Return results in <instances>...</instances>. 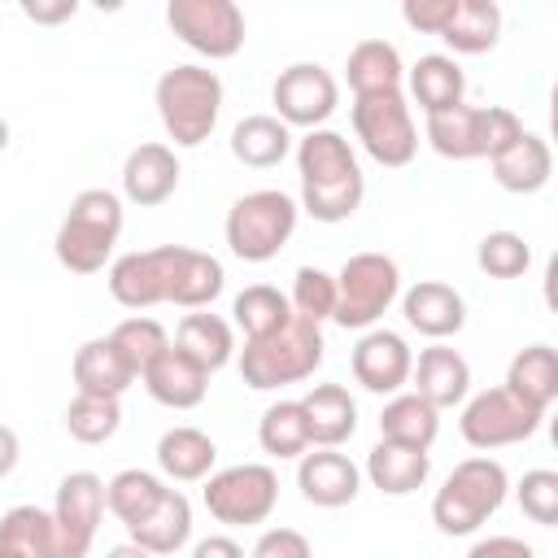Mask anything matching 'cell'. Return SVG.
I'll use <instances>...</instances> for the list:
<instances>
[{"label":"cell","mask_w":558,"mask_h":558,"mask_svg":"<svg viewBox=\"0 0 558 558\" xmlns=\"http://www.w3.org/2000/svg\"><path fill=\"white\" fill-rule=\"evenodd\" d=\"M296 170H301V209L314 222H344L362 209L366 196V174L357 166L353 144L331 131H305L296 144Z\"/></svg>","instance_id":"obj_1"},{"label":"cell","mask_w":558,"mask_h":558,"mask_svg":"<svg viewBox=\"0 0 558 558\" xmlns=\"http://www.w3.org/2000/svg\"><path fill=\"white\" fill-rule=\"evenodd\" d=\"M506 493H510V475L497 458L488 453L462 458L432 497V523L445 536H471L501 510Z\"/></svg>","instance_id":"obj_2"},{"label":"cell","mask_w":558,"mask_h":558,"mask_svg":"<svg viewBox=\"0 0 558 558\" xmlns=\"http://www.w3.org/2000/svg\"><path fill=\"white\" fill-rule=\"evenodd\" d=\"M118 235H122V196L109 187H83L70 201L52 248L70 275H96L113 257Z\"/></svg>","instance_id":"obj_3"},{"label":"cell","mask_w":558,"mask_h":558,"mask_svg":"<svg viewBox=\"0 0 558 558\" xmlns=\"http://www.w3.org/2000/svg\"><path fill=\"white\" fill-rule=\"evenodd\" d=\"M153 100L174 148H201L222 113V78L209 65H174L157 78Z\"/></svg>","instance_id":"obj_4"},{"label":"cell","mask_w":558,"mask_h":558,"mask_svg":"<svg viewBox=\"0 0 558 558\" xmlns=\"http://www.w3.org/2000/svg\"><path fill=\"white\" fill-rule=\"evenodd\" d=\"M323 349H327L323 344V327L292 314L275 336L244 340V349H240V379L248 388H257V392L301 384V379H310L323 366Z\"/></svg>","instance_id":"obj_5"},{"label":"cell","mask_w":558,"mask_h":558,"mask_svg":"<svg viewBox=\"0 0 558 558\" xmlns=\"http://www.w3.org/2000/svg\"><path fill=\"white\" fill-rule=\"evenodd\" d=\"M523 135V122L506 105H458L449 113L427 118V144L445 161H475L497 157Z\"/></svg>","instance_id":"obj_6"},{"label":"cell","mask_w":558,"mask_h":558,"mask_svg":"<svg viewBox=\"0 0 558 558\" xmlns=\"http://www.w3.org/2000/svg\"><path fill=\"white\" fill-rule=\"evenodd\" d=\"M296 201L279 187H257V192H244L231 209H227V222H222V235H227V248L240 257V262H270L279 257V248L292 240L296 231Z\"/></svg>","instance_id":"obj_7"},{"label":"cell","mask_w":558,"mask_h":558,"mask_svg":"<svg viewBox=\"0 0 558 558\" xmlns=\"http://www.w3.org/2000/svg\"><path fill=\"white\" fill-rule=\"evenodd\" d=\"M401 296V270L388 253H353L344 257L340 275H336V314L331 323H340L344 331H371L388 305Z\"/></svg>","instance_id":"obj_8"},{"label":"cell","mask_w":558,"mask_h":558,"mask_svg":"<svg viewBox=\"0 0 558 558\" xmlns=\"http://www.w3.org/2000/svg\"><path fill=\"white\" fill-rule=\"evenodd\" d=\"M353 135L362 144V153L388 170L410 166L418 153V126L410 113V100L401 87L392 92H371V96H353Z\"/></svg>","instance_id":"obj_9"},{"label":"cell","mask_w":558,"mask_h":558,"mask_svg":"<svg viewBox=\"0 0 558 558\" xmlns=\"http://www.w3.org/2000/svg\"><path fill=\"white\" fill-rule=\"evenodd\" d=\"M201 501H205V510L222 527H257L279 506V475L266 462L222 466V471H209L205 475Z\"/></svg>","instance_id":"obj_10"},{"label":"cell","mask_w":558,"mask_h":558,"mask_svg":"<svg viewBox=\"0 0 558 558\" xmlns=\"http://www.w3.org/2000/svg\"><path fill=\"white\" fill-rule=\"evenodd\" d=\"M166 26L209 61H227L244 48V13L235 0H170Z\"/></svg>","instance_id":"obj_11"},{"label":"cell","mask_w":558,"mask_h":558,"mask_svg":"<svg viewBox=\"0 0 558 558\" xmlns=\"http://www.w3.org/2000/svg\"><path fill=\"white\" fill-rule=\"evenodd\" d=\"M541 418H545L541 410L523 405L506 388H484V392L462 401L458 432L471 449H506V445H519V440L536 436Z\"/></svg>","instance_id":"obj_12"},{"label":"cell","mask_w":558,"mask_h":558,"mask_svg":"<svg viewBox=\"0 0 558 558\" xmlns=\"http://www.w3.org/2000/svg\"><path fill=\"white\" fill-rule=\"evenodd\" d=\"M270 100H275V118L283 126L318 131L340 105V83L318 61H292L288 70H279V78L270 87Z\"/></svg>","instance_id":"obj_13"},{"label":"cell","mask_w":558,"mask_h":558,"mask_svg":"<svg viewBox=\"0 0 558 558\" xmlns=\"http://www.w3.org/2000/svg\"><path fill=\"white\" fill-rule=\"evenodd\" d=\"M174 248L179 244H161V248H140V253H122L109 266V296L126 310H148V305H170V288H174Z\"/></svg>","instance_id":"obj_14"},{"label":"cell","mask_w":558,"mask_h":558,"mask_svg":"<svg viewBox=\"0 0 558 558\" xmlns=\"http://www.w3.org/2000/svg\"><path fill=\"white\" fill-rule=\"evenodd\" d=\"M100 514H105V480L96 471H70L57 484V506H52V519L61 527L70 558H87Z\"/></svg>","instance_id":"obj_15"},{"label":"cell","mask_w":558,"mask_h":558,"mask_svg":"<svg viewBox=\"0 0 558 558\" xmlns=\"http://www.w3.org/2000/svg\"><path fill=\"white\" fill-rule=\"evenodd\" d=\"M353 379L366 388V392H379V397H392L410 384V366H414V353L405 344V336L388 331V327H371L362 331V340L353 344Z\"/></svg>","instance_id":"obj_16"},{"label":"cell","mask_w":558,"mask_h":558,"mask_svg":"<svg viewBox=\"0 0 558 558\" xmlns=\"http://www.w3.org/2000/svg\"><path fill=\"white\" fill-rule=\"evenodd\" d=\"M296 488L310 506H323V510H340L357 497L362 488V471L349 453L340 449H314V453H301L296 458Z\"/></svg>","instance_id":"obj_17"},{"label":"cell","mask_w":558,"mask_h":558,"mask_svg":"<svg viewBox=\"0 0 558 558\" xmlns=\"http://www.w3.org/2000/svg\"><path fill=\"white\" fill-rule=\"evenodd\" d=\"M179 157L170 144H140L126 153L122 161V196L140 209H153V205H166L174 192H179Z\"/></svg>","instance_id":"obj_18"},{"label":"cell","mask_w":558,"mask_h":558,"mask_svg":"<svg viewBox=\"0 0 558 558\" xmlns=\"http://www.w3.org/2000/svg\"><path fill=\"white\" fill-rule=\"evenodd\" d=\"M410 379H414V392H418L432 410H453V405H462V401L471 397V362H466L458 349H449L445 340L427 344V349L414 357Z\"/></svg>","instance_id":"obj_19"},{"label":"cell","mask_w":558,"mask_h":558,"mask_svg":"<svg viewBox=\"0 0 558 558\" xmlns=\"http://www.w3.org/2000/svg\"><path fill=\"white\" fill-rule=\"evenodd\" d=\"M401 314L405 323L427 336V340H449L466 327V301L453 283H440V279H418L414 288L401 292Z\"/></svg>","instance_id":"obj_20"},{"label":"cell","mask_w":558,"mask_h":558,"mask_svg":"<svg viewBox=\"0 0 558 558\" xmlns=\"http://www.w3.org/2000/svg\"><path fill=\"white\" fill-rule=\"evenodd\" d=\"M140 379H144L148 397H153L157 405H170V410H192V405H201L205 392H209V375H205L192 357H183L174 344H170L166 353H157V357L144 366Z\"/></svg>","instance_id":"obj_21"},{"label":"cell","mask_w":558,"mask_h":558,"mask_svg":"<svg viewBox=\"0 0 558 558\" xmlns=\"http://www.w3.org/2000/svg\"><path fill=\"white\" fill-rule=\"evenodd\" d=\"M301 410L310 423V445L318 449H340L357 432V401L344 384H314L301 397Z\"/></svg>","instance_id":"obj_22"},{"label":"cell","mask_w":558,"mask_h":558,"mask_svg":"<svg viewBox=\"0 0 558 558\" xmlns=\"http://www.w3.org/2000/svg\"><path fill=\"white\" fill-rule=\"evenodd\" d=\"M488 166H493L497 187H506V192H514V196H532V192H541V187L549 183V174H554V153H549V144H545L541 135L523 131L510 148H501L497 157H488Z\"/></svg>","instance_id":"obj_23"},{"label":"cell","mask_w":558,"mask_h":558,"mask_svg":"<svg viewBox=\"0 0 558 558\" xmlns=\"http://www.w3.org/2000/svg\"><path fill=\"white\" fill-rule=\"evenodd\" d=\"M432 475V453L427 449H410L397 440H379L366 453V480L384 493V497H410L427 484Z\"/></svg>","instance_id":"obj_24"},{"label":"cell","mask_w":558,"mask_h":558,"mask_svg":"<svg viewBox=\"0 0 558 558\" xmlns=\"http://www.w3.org/2000/svg\"><path fill=\"white\" fill-rule=\"evenodd\" d=\"M410 96L427 118L449 113V109L466 105L462 100L466 96V74L449 52H427L410 65Z\"/></svg>","instance_id":"obj_25"},{"label":"cell","mask_w":558,"mask_h":558,"mask_svg":"<svg viewBox=\"0 0 558 558\" xmlns=\"http://www.w3.org/2000/svg\"><path fill=\"white\" fill-rule=\"evenodd\" d=\"M174 349L183 357H192L205 375H214V371H222L235 357V327L227 318H218V314L192 310L174 327Z\"/></svg>","instance_id":"obj_26"},{"label":"cell","mask_w":558,"mask_h":558,"mask_svg":"<svg viewBox=\"0 0 558 558\" xmlns=\"http://www.w3.org/2000/svg\"><path fill=\"white\" fill-rule=\"evenodd\" d=\"M214 462H218V445L201 427L183 423V427L161 432V440H157V471L170 484H196L214 471Z\"/></svg>","instance_id":"obj_27"},{"label":"cell","mask_w":558,"mask_h":558,"mask_svg":"<svg viewBox=\"0 0 558 558\" xmlns=\"http://www.w3.org/2000/svg\"><path fill=\"white\" fill-rule=\"evenodd\" d=\"M126 536H131V545L148 549L153 558L179 554V549L192 541V501H187L179 488H170V493L157 501L153 514H144L140 523L126 527Z\"/></svg>","instance_id":"obj_28"},{"label":"cell","mask_w":558,"mask_h":558,"mask_svg":"<svg viewBox=\"0 0 558 558\" xmlns=\"http://www.w3.org/2000/svg\"><path fill=\"white\" fill-rule=\"evenodd\" d=\"M140 375L131 371V362L118 353V344L109 336H96V340H83L78 353H74V384L78 392H92V397H122Z\"/></svg>","instance_id":"obj_29"},{"label":"cell","mask_w":558,"mask_h":558,"mask_svg":"<svg viewBox=\"0 0 558 558\" xmlns=\"http://www.w3.org/2000/svg\"><path fill=\"white\" fill-rule=\"evenodd\" d=\"M510 397H519L523 405L532 410H549L554 397H558V353L549 344H527L510 357L506 366V384H501Z\"/></svg>","instance_id":"obj_30"},{"label":"cell","mask_w":558,"mask_h":558,"mask_svg":"<svg viewBox=\"0 0 558 558\" xmlns=\"http://www.w3.org/2000/svg\"><path fill=\"white\" fill-rule=\"evenodd\" d=\"M292 153V126H283L275 113H248L231 126V157L253 170H270Z\"/></svg>","instance_id":"obj_31"},{"label":"cell","mask_w":558,"mask_h":558,"mask_svg":"<svg viewBox=\"0 0 558 558\" xmlns=\"http://www.w3.org/2000/svg\"><path fill=\"white\" fill-rule=\"evenodd\" d=\"M227 283V270L214 253H201V248H187L179 244L174 248V288H170V305L179 310H205L214 305V296L222 292Z\"/></svg>","instance_id":"obj_32"},{"label":"cell","mask_w":558,"mask_h":558,"mask_svg":"<svg viewBox=\"0 0 558 558\" xmlns=\"http://www.w3.org/2000/svg\"><path fill=\"white\" fill-rule=\"evenodd\" d=\"M440 39L453 52H462V57L493 52L497 39H501V4L497 0H458L453 4V17L440 31Z\"/></svg>","instance_id":"obj_33"},{"label":"cell","mask_w":558,"mask_h":558,"mask_svg":"<svg viewBox=\"0 0 558 558\" xmlns=\"http://www.w3.org/2000/svg\"><path fill=\"white\" fill-rule=\"evenodd\" d=\"M440 436V410H432L418 392H392L379 410V440H397L410 449H432Z\"/></svg>","instance_id":"obj_34"},{"label":"cell","mask_w":558,"mask_h":558,"mask_svg":"<svg viewBox=\"0 0 558 558\" xmlns=\"http://www.w3.org/2000/svg\"><path fill=\"white\" fill-rule=\"evenodd\" d=\"M344 78L353 87V96H371V92H392L405 78L401 52L388 39H362L349 48L344 57Z\"/></svg>","instance_id":"obj_35"},{"label":"cell","mask_w":558,"mask_h":558,"mask_svg":"<svg viewBox=\"0 0 558 558\" xmlns=\"http://www.w3.org/2000/svg\"><path fill=\"white\" fill-rule=\"evenodd\" d=\"M0 545L22 549L26 558H70L52 510H39V506H13L0 519Z\"/></svg>","instance_id":"obj_36"},{"label":"cell","mask_w":558,"mask_h":558,"mask_svg":"<svg viewBox=\"0 0 558 558\" xmlns=\"http://www.w3.org/2000/svg\"><path fill=\"white\" fill-rule=\"evenodd\" d=\"M166 493H170V484H166L161 475H153V471H144V466H126V471H118V475L105 484V510H109L122 527H131V523H140L144 514H153Z\"/></svg>","instance_id":"obj_37"},{"label":"cell","mask_w":558,"mask_h":558,"mask_svg":"<svg viewBox=\"0 0 558 558\" xmlns=\"http://www.w3.org/2000/svg\"><path fill=\"white\" fill-rule=\"evenodd\" d=\"M288 318H292L288 292H279V288H270V283H248V288L235 292V301H231V323L244 331V340L275 336Z\"/></svg>","instance_id":"obj_38"},{"label":"cell","mask_w":558,"mask_h":558,"mask_svg":"<svg viewBox=\"0 0 558 558\" xmlns=\"http://www.w3.org/2000/svg\"><path fill=\"white\" fill-rule=\"evenodd\" d=\"M257 445L270 458H279V462L310 453V423H305L301 401H275V405H266L262 418H257Z\"/></svg>","instance_id":"obj_39"},{"label":"cell","mask_w":558,"mask_h":558,"mask_svg":"<svg viewBox=\"0 0 558 558\" xmlns=\"http://www.w3.org/2000/svg\"><path fill=\"white\" fill-rule=\"evenodd\" d=\"M122 427V405L118 397H92V392H74V401L65 405V432L78 445H105L113 440Z\"/></svg>","instance_id":"obj_40"},{"label":"cell","mask_w":558,"mask_h":558,"mask_svg":"<svg viewBox=\"0 0 558 558\" xmlns=\"http://www.w3.org/2000/svg\"><path fill=\"white\" fill-rule=\"evenodd\" d=\"M109 340L118 344V353L131 362V371H135V375H144V366H148L157 353H166V349H170L166 327H161L157 318H148V314H131V318H122V323L109 331Z\"/></svg>","instance_id":"obj_41"},{"label":"cell","mask_w":558,"mask_h":558,"mask_svg":"<svg viewBox=\"0 0 558 558\" xmlns=\"http://www.w3.org/2000/svg\"><path fill=\"white\" fill-rule=\"evenodd\" d=\"M475 266L488 279H519L532 266V248H527V240L519 231H488L475 244Z\"/></svg>","instance_id":"obj_42"},{"label":"cell","mask_w":558,"mask_h":558,"mask_svg":"<svg viewBox=\"0 0 558 558\" xmlns=\"http://www.w3.org/2000/svg\"><path fill=\"white\" fill-rule=\"evenodd\" d=\"M292 314L305 318V323H327L336 314V275L318 270V266H301L292 275V296H288Z\"/></svg>","instance_id":"obj_43"},{"label":"cell","mask_w":558,"mask_h":558,"mask_svg":"<svg viewBox=\"0 0 558 558\" xmlns=\"http://www.w3.org/2000/svg\"><path fill=\"white\" fill-rule=\"evenodd\" d=\"M514 497H519V510L532 523H541V527H554L558 523V471H549V466L523 471Z\"/></svg>","instance_id":"obj_44"},{"label":"cell","mask_w":558,"mask_h":558,"mask_svg":"<svg viewBox=\"0 0 558 558\" xmlns=\"http://www.w3.org/2000/svg\"><path fill=\"white\" fill-rule=\"evenodd\" d=\"M248 558H314V545L296 527H266Z\"/></svg>","instance_id":"obj_45"},{"label":"cell","mask_w":558,"mask_h":558,"mask_svg":"<svg viewBox=\"0 0 558 558\" xmlns=\"http://www.w3.org/2000/svg\"><path fill=\"white\" fill-rule=\"evenodd\" d=\"M453 4H458V0H405V4H401V17H405V26H414V31L440 35L445 22L453 17Z\"/></svg>","instance_id":"obj_46"},{"label":"cell","mask_w":558,"mask_h":558,"mask_svg":"<svg viewBox=\"0 0 558 558\" xmlns=\"http://www.w3.org/2000/svg\"><path fill=\"white\" fill-rule=\"evenodd\" d=\"M78 13V0H22V17H31L35 26H61Z\"/></svg>","instance_id":"obj_47"},{"label":"cell","mask_w":558,"mask_h":558,"mask_svg":"<svg viewBox=\"0 0 558 558\" xmlns=\"http://www.w3.org/2000/svg\"><path fill=\"white\" fill-rule=\"evenodd\" d=\"M466 558H536V549L519 536H484L466 549Z\"/></svg>","instance_id":"obj_48"},{"label":"cell","mask_w":558,"mask_h":558,"mask_svg":"<svg viewBox=\"0 0 558 558\" xmlns=\"http://www.w3.org/2000/svg\"><path fill=\"white\" fill-rule=\"evenodd\" d=\"M192 558H248V554H244V545L231 541V536H201V541L192 545Z\"/></svg>","instance_id":"obj_49"},{"label":"cell","mask_w":558,"mask_h":558,"mask_svg":"<svg viewBox=\"0 0 558 558\" xmlns=\"http://www.w3.org/2000/svg\"><path fill=\"white\" fill-rule=\"evenodd\" d=\"M17 458H22V440H17V432H13L9 423H0V480L13 475Z\"/></svg>","instance_id":"obj_50"},{"label":"cell","mask_w":558,"mask_h":558,"mask_svg":"<svg viewBox=\"0 0 558 558\" xmlns=\"http://www.w3.org/2000/svg\"><path fill=\"white\" fill-rule=\"evenodd\" d=\"M105 558H153L148 549H140V545H131V541H122V545H113Z\"/></svg>","instance_id":"obj_51"},{"label":"cell","mask_w":558,"mask_h":558,"mask_svg":"<svg viewBox=\"0 0 558 558\" xmlns=\"http://www.w3.org/2000/svg\"><path fill=\"white\" fill-rule=\"evenodd\" d=\"M4 148H9V122L0 118V153H4Z\"/></svg>","instance_id":"obj_52"},{"label":"cell","mask_w":558,"mask_h":558,"mask_svg":"<svg viewBox=\"0 0 558 558\" xmlns=\"http://www.w3.org/2000/svg\"><path fill=\"white\" fill-rule=\"evenodd\" d=\"M0 558H26L22 549H13V545H0Z\"/></svg>","instance_id":"obj_53"}]
</instances>
